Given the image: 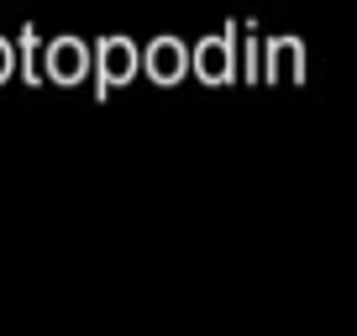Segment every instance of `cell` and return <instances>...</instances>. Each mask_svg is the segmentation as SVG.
I'll use <instances>...</instances> for the list:
<instances>
[{
    "mask_svg": "<svg viewBox=\"0 0 357 336\" xmlns=\"http://www.w3.org/2000/svg\"><path fill=\"white\" fill-rule=\"evenodd\" d=\"M100 68H111V84H121V79H132L137 74V47L132 43H121V37H111V43H100Z\"/></svg>",
    "mask_w": 357,
    "mask_h": 336,
    "instance_id": "obj_1",
    "label": "cell"
},
{
    "mask_svg": "<svg viewBox=\"0 0 357 336\" xmlns=\"http://www.w3.org/2000/svg\"><path fill=\"white\" fill-rule=\"evenodd\" d=\"M153 63L163 68L158 79H178V63H184V47H178V43H158V47H153Z\"/></svg>",
    "mask_w": 357,
    "mask_h": 336,
    "instance_id": "obj_2",
    "label": "cell"
},
{
    "mask_svg": "<svg viewBox=\"0 0 357 336\" xmlns=\"http://www.w3.org/2000/svg\"><path fill=\"white\" fill-rule=\"evenodd\" d=\"M53 68H58V79H79V68H84V53H79L74 43H68V47H53Z\"/></svg>",
    "mask_w": 357,
    "mask_h": 336,
    "instance_id": "obj_3",
    "label": "cell"
}]
</instances>
